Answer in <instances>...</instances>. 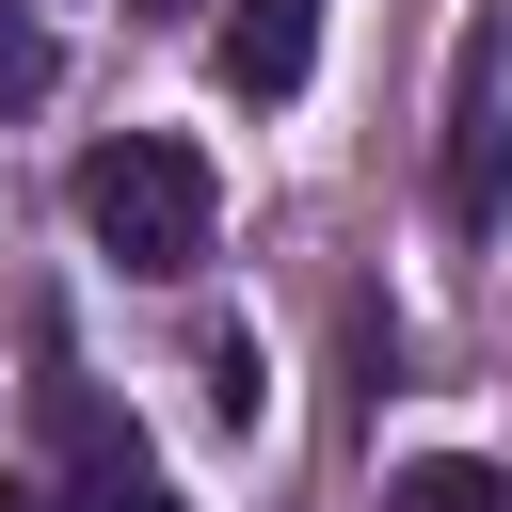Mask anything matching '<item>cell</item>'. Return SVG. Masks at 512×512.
<instances>
[{
    "instance_id": "cell-1",
    "label": "cell",
    "mask_w": 512,
    "mask_h": 512,
    "mask_svg": "<svg viewBox=\"0 0 512 512\" xmlns=\"http://www.w3.org/2000/svg\"><path fill=\"white\" fill-rule=\"evenodd\" d=\"M80 240H96L112 272H144V288H192L208 240H224V176H208L176 128H128V144L80 160Z\"/></svg>"
},
{
    "instance_id": "cell-2",
    "label": "cell",
    "mask_w": 512,
    "mask_h": 512,
    "mask_svg": "<svg viewBox=\"0 0 512 512\" xmlns=\"http://www.w3.org/2000/svg\"><path fill=\"white\" fill-rule=\"evenodd\" d=\"M448 224H464V240L512 224V32H496V16L448 48Z\"/></svg>"
},
{
    "instance_id": "cell-3",
    "label": "cell",
    "mask_w": 512,
    "mask_h": 512,
    "mask_svg": "<svg viewBox=\"0 0 512 512\" xmlns=\"http://www.w3.org/2000/svg\"><path fill=\"white\" fill-rule=\"evenodd\" d=\"M48 448H64V480H48V496H64V512H192V496H176V480H160V448H144V432H128V416H96V400H80V384H64V400H48Z\"/></svg>"
},
{
    "instance_id": "cell-4",
    "label": "cell",
    "mask_w": 512,
    "mask_h": 512,
    "mask_svg": "<svg viewBox=\"0 0 512 512\" xmlns=\"http://www.w3.org/2000/svg\"><path fill=\"white\" fill-rule=\"evenodd\" d=\"M304 64H320V0H224V96H304Z\"/></svg>"
},
{
    "instance_id": "cell-5",
    "label": "cell",
    "mask_w": 512,
    "mask_h": 512,
    "mask_svg": "<svg viewBox=\"0 0 512 512\" xmlns=\"http://www.w3.org/2000/svg\"><path fill=\"white\" fill-rule=\"evenodd\" d=\"M384 512H512V480H496V464H400Z\"/></svg>"
},
{
    "instance_id": "cell-6",
    "label": "cell",
    "mask_w": 512,
    "mask_h": 512,
    "mask_svg": "<svg viewBox=\"0 0 512 512\" xmlns=\"http://www.w3.org/2000/svg\"><path fill=\"white\" fill-rule=\"evenodd\" d=\"M32 96H48V32L0 0V112H32Z\"/></svg>"
},
{
    "instance_id": "cell-7",
    "label": "cell",
    "mask_w": 512,
    "mask_h": 512,
    "mask_svg": "<svg viewBox=\"0 0 512 512\" xmlns=\"http://www.w3.org/2000/svg\"><path fill=\"white\" fill-rule=\"evenodd\" d=\"M208 400H224V432H256V336H208Z\"/></svg>"
},
{
    "instance_id": "cell-8",
    "label": "cell",
    "mask_w": 512,
    "mask_h": 512,
    "mask_svg": "<svg viewBox=\"0 0 512 512\" xmlns=\"http://www.w3.org/2000/svg\"><path fill=\"white\" fill-rule=\"evenodd\" d=\"M0 512H64V496H48V480H0Z\"/></svg>"
}]
</instances>
